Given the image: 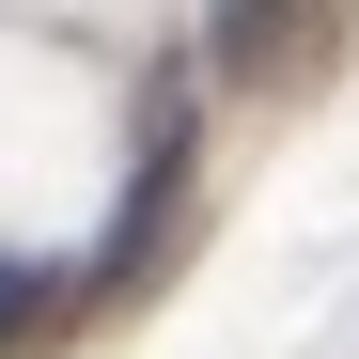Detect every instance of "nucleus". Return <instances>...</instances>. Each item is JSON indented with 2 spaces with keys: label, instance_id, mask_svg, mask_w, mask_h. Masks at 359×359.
Instances as JSON below:
<instances>
[{
  "label": "nucleus",
  "instance_id": "f03ea898",
  "mask_svg": "<svg viewBox=\"0 0 359 359\" xmlns=\"http://www.w3.org/2000/svg\"><path fill=\"white\" fill-rule=\"evenodd\" d=\"M172 219H188V126H172V109H156V141H141V203L109 219V266H94V281H141Z\"/></svg>",
  "mask_w": 359,
  "mask_h": 359
},
{
  "label": "nucleus",
  "instance_id": "7ed1b4c3",
  "mask_svg": "<svg viewBox=\"0 0 359 359\" xmlns=\"http://www.w3.org/2000/svg\"><path fill=\"white\" fill-rule=\"evenodd\" d=\"M32 313H47V281H32V266H0V344H16Z\"/></svg>",
  "mask_w": 359,
  "mask_h": 359
},
{
  "label": "nucleus",
  "instance_id": "f257e3e1",
  "mask_svg": "<svg viewBox=\"0 0 359 359\" xmlns=\"http://www.w3.org/2000/svg\"><path fill=\"white\" fill-rule=\"evenodd\" d=\"M203 63H219L234 94L313 79V63H328V0H203Z\"/></svg>",
  "mask_w": 359,
  "mask_h": 359
}]
</instances>
